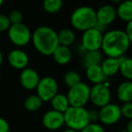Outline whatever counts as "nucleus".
Returning <instances> with one entry per match:
<instances>
[{
  "label": "nucleus",
  "instance_id": "f257e3e1",
  "mask_svg": "<svg viewBox=\"0 0 132 132\" xmlns=\"http://www.w3.org/2000/svg\"><path fill=\"white\" fill-rule=\"evenodd\" d=\"M130 42L124 30L112 29L103 34L101 51L107 57L124 56L130 47Z\"/></svg>",
  "mask_w": 132,
  "mask_h": 132
},
{
  "label": "nucleus",
  "instance_id": "f03ea898",
  "mask_svg": "<svg viewBox=\"0 0 132 132\" xmlns=\"http://www.w3.org/2000/svg\"><path fill=\"white\" fill-rule=\"evenodd\" d=\"M32 43L39 53L44 56L53 54L59 45L58 34L50 26H39L32 34Z\"/></svg>",
  "mask_w": 132,
  "mask_h": 132
},
{
  "label": "nucleus",
  "instance_id": "7ed1b4c3",
  "mask_svg": "<svg viewBox=\"0 0 132 132\" xmlns=\"http://www.w3.org/2000/svg\"><path fill=\"white\" fill-rule=\"evenodd\" d=\"M97 23L96 11L88 6L75 8L71 15V24L75 30L84 32L95 26Z\"/></svg>",
  "mask_w": 132,
  "mask_h": 132
},
{
  "label": "nucleus",
  "instance_id": "20e7f679",
  "mask_svg": "<svg viewBox=\"0 0 132 132\" xmlns=\"http://www.w3.org/2000/svg\"><path fill=\"white\" fill-rule=\"evenodd\" d=\"M63 116L64 125H66L67 128L74 129L78 132L90 123L88 110L84 107L70 106L68 110L63 113Z\"/></svg>",
  "mask_w": 132,
  "mask_h": 132
},
{
  "label": "nucleus",
  "instance_id": "39448f33",
  "mask_svg": "<svg viewBox=\"0 0 132 132\" xmlns=\"http://www.w3.org/2000/svg\"><path fill=\"white\" fill-rule=\"evenodd\" d=\"M90 87L82 81L74 86L70 87L66 94L70 106L84 107L90 101Z\"/></svg>",
  "mask_w": 132,
  "mask_h": 132
},
{
  "label": "nucleus",
  "instance_id": "423d86ee",
  "mask_svg": "<svg viewBox=\"0 0 132 132\" xmlns=\"http://www.w3.org/2000/svg\"><path fill=\"white\" fill-rule=\"evenodd\" d=\"M7 35L10 42L17 47H24L32 40L31 31L24 23L11 24L7 30Z\"/></svg>",
  "mask_w": 132,
  "mask_h": 132
},
{
  "label": "nucleus",
  "instance_id": "0eeeda50",
  "mask_svg": "<svg viewBox=\"0 0 132 132\" xmlns=\"http://www.w3.org/2000/svg\"><path fill=\"white\" fill-rule=\"evenodd\" d=\"M90 101L97 108H102L111 101V92L109 82L104 81L100 84H94L90 87Z\"/></svg>",
  "mask_w": 132,
  "mask_h": 132
},
{
  "label": "nucleus",
  "instance_id": "6e6552de",
  "mask_svg": "<svg viewBox=\"0 0 132 132\" xmlns=\"http://www.w3.org/2000/svg\"><path fill=\"white\" fill-rule=\"evenodd\" d=\"M35 90L36 95L42 100L43 102H48L58 93V82L54 78L45 76L40 79Z\"/></svg>",
  "mask_w": 132,
  "mask_h": 132
},
{
  "label": "nucleus",
  "instance_id": "1a4fd4ad",
  "mask_svg": "<svg viewBox=\"0 0 132 132\" xmlns=\"http://www.w3.org/2000/svg\"><path fill=\"white\" fill-rule=\"evenodd\" d=\"M103 33L95 27L90 28L83 32L81 36V48L84 52L100 51L102 44Z\"/></svg>",
  "mask_w": 132,
  "mask_h": 132
},
{
  "label": "nucleus",
  "instance_id": "9d476101",
  "mask_svg": "<svg viewBox=\"0 0 132 132\" xmlns=\"http://www.w3.org/2000/svg\"><path fill=\"white\" fill-rule=\"evenodd\" d=\"M120 107L116 103L110 102L99 110V120L102 125L111 126L119 122L121 119Z\"/></svg>",
  "mask_w": 132,
  "mask_h": 132
},
{
  "label": "nucleus",
  "instance_id": "9b49d317",
  "mask_svg": "<svg viewBox=\"0 0 132 132\" xmlns=\"http://www.w3.org/2000/svg\"><path fill=\"white\" fill-rule=\"evenodd\" d=\"M43 126L49 130L60 129L64 125V116L62 112L51 110L46 111L42 118Z\"/></svg>",
  "mask_w": 132,
  "mask_h": 132
},
{
  "label": "nucleus",
  "instance_id": "f8f14e48",
  "mask_svg": "<svg viewBox=\"0 0 132 132\" xmlns=\"http://www.w3.org/2000/svg\"><path fill=\"white\" fill-rule=\"evenodd\" d=\"M40 76L39 73L33 68H24V70L21 71L19 80L20 83L24 89L27 90H35L40 81Z\"/></svg>",
  "mask_w": 132,
  "mask_h": 132
},
{
  "label": "nucleus",
  "instance_id": "ddd939ff",
  "mask_svg": "<svg viewBox=\"0 0 132 132\" xmlns=\"http://www.w3.org/2000/svg\"><path fill=\"white\" fill-rule=\"evenodd\" d=\"M7 61L11 67L22 71L27 67L29 63V56L24 50L16 48L11 50L8 53Z\"/></svg>",
  "mask_w": 132,
  "mask_h": 132
},
{
  "label": "nucleus",
  "instance_id": "4468645a",
  "mask_svg": "<svg viewBox=\"0 0 132 132\" xmlns=\"http://www.w3.org/2000/svg\"><path fill=\"white\" fill-rule=\"evenodd\" d=\"M96 18L98 24H101L107 27L117 18L116 8L111 5H103L96 11Z\"/></svg>",
  "mask_w": 132,
  "mask_h": 132
},
{
  "label": "nucleus",
  "instance_id": "2eb2a0df",
  "mask_svg": "<svg viewBox=\"0 0 132 132\" xmlns=\"http://www.w3.org/2000/svg\"><path fill=\"white\" fill-rule=\"evenodd\" d=\"M54 62L59 65H65L71 62L72 58V53L70 47L59 44L52 54Z\"/></svg>",
  "mask_w": 132,
  "mask_h": 132
},
{
  "label": "nucleus",
  "instance_id": "dca6fc26",
  "mask_svg": "<svg viewBox=\"0 0 132 132\" xmlns=\"http://www.w3.org/2000/svg\"><path fill=\"white\" fill-rule=\"evenodd\" d=\"M101 67L104 75L107 77H112L119 72V58L107 57L102 60Z\"/></svg>",
  "mask_w": 132,
  "mask_h": 132
},
{
  "label": "nucleus",
  "instance_id": "f3484780",
  "mask_svg": "<svg viewBox=\"0 0 132 132\" xmlns=\"http://www.w3.org/2000/svg\"><path fill=\"white\" fill-rule=\"evenodd\" d=\"M116 94L118 100L122 103L132 101V81L126 80L125 81H122L118 86Z\"/></svg>",
  "mask_w": 132,
  "mask_h": 132
},
{
  "label": "nucleus",
  "instance_id": "a211bd4d",
  "mask_svg": "<svg viewBox=\"0 0 132 132\" xmlns=\"http://www.w3.org/2000/svg\"><path fill=\"white\" fill-rule=\"evenodd\" d=\"M86 70V77L92 83L94 84H100L103 83L106 80V76L104 75L102 72V69L101 67V64L98 65H92L90 66Z\"/></svg>",
  "mask_w": 132,
  "mask_h": 132
},
{
  "label": "nucleus",
  "instance_id": "6ab92c4d",
  "mask_svg": "<svg viewBox=\"0 0 132 132\" xmlns=\"http://www.w3.org/2000/svg\"><path fill=\"white\" fill-rule=\"evenodd\" d=\"M117 17L125 23L132 21V0H123L116 8Z\"/></svg>",
  "mask_w": 132,
  "mask_h": 132
},
{
  "label": "nucleus",
  "instance_id": "aec40b11",
  "mask_svg": "<svg viewBox=\"0 0 132 132\" xmlns=\"http://www.w3.org/2000/svg\"><path fill=\"white\" fill-rule=\"evenodd\" d=\"M102 53L101 51H88L84 52L81 63L85 69L92 65H98L102 62Z\"/></svg>",
  "mask_w": 132,
  "mask_h": 132
},
{
  "label": "nucleus",
  "instance_id": "412c9836",
  "mask_svg": "<svg viewBox=\"0 0 132 132\" xmlns=\"http://www.w3.org/2000/svg\"><path fill=\"white\" fill-rule=\"evenodd\" d=\"M50 102H51V106L53 108L52 110L62 112V113H64L66 110H68L69 107H70L68 98H67V96L65 94L62 93H57L51 100Z\"/></svg>",
  "mask_w": 132,
  "mask_h": 132
},
{
  "label": "nucleus",
  "instance_id": "4be33fe9",
  "mask_svg": "<svg viewBox=\"0 0 132 132\" xmlns=\"http://www.w3.org/2000/svg\"><path fill=\"white\" fill-rule=\"evenodd\" d=\"M119 61V72L128 81H132V57L121 56Z\"/></svg>",
  "mask_w": 132,
  "mask_h": 132
},
{
  "label": "nucleus",
  "instance_id": "5701e85b",
  "mask_svg": "<svg viewBox=\"0 0 132 132\" xmlns=\"http://www.w3.org/2000/svg\"><path fill=\"white\" fill-rule=\"evenodd\" d=\"M58 34V41L59 44L64 46H70L75 42V33L72 29L69 28H64L62 29Z\"/></svg>",
  "mask_w": 132,
  "mask_h": 132
},
{
  "label": "nucleus",
  "instance_id": "b1692460",
  "mask_svg": "<svg viewBox=\"0 0 132 132\" xmlns=\"http://www.w3.org/2000/svg\"><path fill=\"white\" fill-rule=\"evenodd\" d=\"M43 105V101L36 95V94H32L24 99V107L28 111H36L40 110Z\"/></svg>",
  "mask_w": 132,
  "mask_h": 132
},
{
  "label": "nucleus",
  "instance_id": "393cba45",
  "mask_svg": "<svg viewBox=\"0 0 132 132\" xmlns=\"http://www.w3.org/2000/svg\"><path fill=\"white\" fill-rule=\"evenodd\" d=\"M62 7V0H44L43 8L48 14L54 15Z\"/></svg>",
  "mask_w": 132,
  "mask_h": 132
},
{
  "label": "nucleus",
  "instance_id": "a878e982",
  "mask_svg": "<svg viewBox=\"0 0 132 132\" xmlns=\"http://www.w3.org/2000/svg\"><path fill=\"white\" fill-rule=\"evenodd\" d=\"M81 75H80L76 71H73V70L67 72L63 76V81L68 88L72 87V86H74V85L78 84L79 82H81Z\"/></svg>",
  "mask_w": 132,
  "mask_h": 132
},
{
  "label": "nucleus",
  "instance_id": "bb28decb",
  "mask_svg": "<svg viewBox=\"0 0 132 132\" xmlns=\"http://www.w3.org/2000/svg\"><path fill=\"white\" fill-rule=\"evenodd\" d=\"M8 18L11 22V24H20V23H23L24 15H23L22 12L19 10H12L8 15Z\"/></svg>",
  "mask_w": 132,
  "mask_h": 132
},
{
  "label": "nucleus",
  "instance_id": "cd10ccee",
  "mask_svg": "<svg viewBox=\"0 0 132 132\" xmlns=\"http://www.w3.org/2000/svg\"><path fill=\"white\" fill-rule=\"evenodd\" d=\"M121 110V116L126 119H132V101L130 102L123 103V105L120 107Z\"/></svg>",
  "mask_w": 132,
  "mask_h": 132
},
{
  "label": "nucleus",
  "instance_id": "c85d7f7f",
  "mask_svg": "<svg viewBox=\"0 0 132 132\" xmlns=\"http://www.w3.org/2000/svg\"><path fill=\"white\" fill-rule=\"evenodd\" d=\"M79 132H105V129L101 124L95 122V123H90L87 125L84 128Z\"/></svg>",
  "mask_w": 132,
  "mask_h": 132
},
{
  "label": "nucleus",
  "instance_id": "c756f323",
  "mask_svg": "<svg viewBox=\"0 0 132 132\" xmlns=\"http://www.w3.org/2000/svg\"><path fill=\"white\" fill-rule=\"evenodd\" d=\"M10 26H11V22L8 18V15L0 14V33L7 31Z\"/></svg>",
  "mask_w": 132,
  "mask_h": 132
},
{
  "label": "nucleus",
  "instance_id": "7c9ffc66",
  "mask_svg": "<svg viewBox=\"0 0 132 132\" xmlns=\"http://www.w3.org/2000/svg\"><path fill=\"white\" fill-rule=\"evenodd\" d=\"M10 125L8 121L4 118L0 117V132H9Z\"/></svg>",
  "mask_w": 132,
  "mask_h": 132
},
{
  "label": "nucleus",
  "instance_id": "2f4dec72",
  "mask_svg": "<svg viewBox=\"0 0 132 132\" xmlns=\"http://www.w3.org/2000/svg\"><path fill=\"white\" fill-rule=\"evenodd\" d=\"M89 112V119L90 123H95L97 120H99V110H90Z\"/></svg>",
  "mask_w": 132,
  "mask_h": 132
},
{
  "label": "nucleus",
  "instance_id": "473e14b6",
  "mask_svg": "<svg viewBox=\"0 0 132 132\" xmlns=\"http://www.w3.org/2000/svg\"><path fill=\"white\" fill-rule=\"evenodd\" d=\"M124 31L126 32L127 35H128V40H129L130 44H132V21L127 23L126 29H125Z\"/></svg>",
  "mask_w": 132,
  "mask_h": 132
},
{
  "label": "nucleus",
  "instance_id": "72a5a7b5",
  "mask_svg": "<svg viewBox=\"0 0 132 132\" xmlns=\"http://www.w3.org/2000/svg\"><path fill=\"white\" fill-rule=\"evenodd\" d=\"M126 130L128 132H132V119H129L126 127Z\"/></svg>",
  "mask_w": 132,
  "mask_h": 132
},
{
  "label": "nucleus",
  "instance_id": "f704fd0d",
  "mask_svg": "<svg viewBox=\"0 0 132 132\" xmlns=\"http://www.w3.org/2000/svg\"><path fill=\"white\" fill-rule=\"evenodd\" d=\"M62 132H78V131H76V130H74V129H72V128H67L66 129H64Z\"/></svg>",
  "mask_w": 132,
  "mask_h": 132
},
{
  "label": "nucleus",
  "instance_id": "c9c22d12",
  "mask_svg": "<svg viewBox=\"0 0 132 132\" xmlns=\"http://www.w3.org/2000/svg\"><path fill=\"white\" fill-rule=\"evenodd\" d=\"M2 63H3V53L2 52L0 51V66L2 65Z\"/></svg>",
  "mask_w": 132,
  "mask_h": 132
},
{
  "label": "nucleus",
  "instance_id": "e433bc0d",
  "mask_svg": "<svg viewBox=\"0 0 132 132\" xmlns=\"http://www.w3.org/2000/svg\"><path fill=\"white\" fill-rule=\"evenodd\" d=\"M110 2H112V3H116V4H119L120 2H122L123 0H110Z\"/></svg>",
  "mask_w": 132,
  "mask_h": 132
},
{
  "label": "nucleus",
  "instance_id": "4c0bfd02",
  "mask_svg": "<svg viewBox=\"0 0 132 132\" xmlns=\"http://www.w3.org/2000/svg\"><path fill=\"white\" fill-rule=\"evenodd\" d=\"M3 4H4V0H0V7L2 6Z\"/></svg>",
  "mask_w": 132,
  "mask_h": 132
},
{
  "label": "nucleus",
  "instance_id": "58836bf2",
  "mask_svg": "<svg viewBox=\"0 0 132 132\" xmlns=\"http://www.w3.org/2000/svg\"><path fill=\"white\" fill-rule=\"evenodd\" d=\"M118 132H128V131H127V130L125 129V130H120V131H118Z\"/></svg>",
  "mask_w": 132,
  "mask_h": 132
},
{
  "label": "nucleus",
  "instance_id": "ea45409f",
  "mask_svg": "<svg viewBox=\"0 0 132 132\" xmlns=\"http://www.w3.org/2000/svg\"><path fill=\"white\" fill-rule=\"evenodd\" d=\"M0 80H1V72H0Z\"/></svg>",
  "mask_w": 132,
  "mask_h": 132
}]
</instances>
